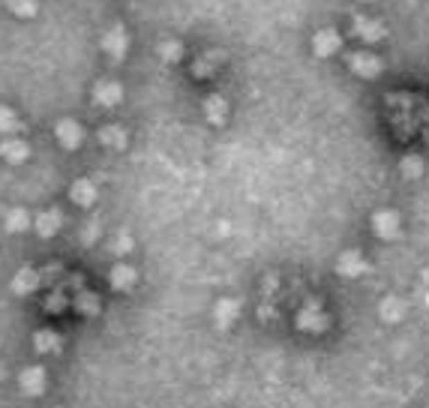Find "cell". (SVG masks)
Wrapping results in <instances>:
<instances>
[{"mask_svg":"<svg viewBox=\"0 0 429 408\" xmlns=\"http://www.w3.org/2000/svg\"><path fill=\"white\" fill-rule=\"evenodd\" d=\"M103 48L112 57H123L126 54V30L123 27H112L108 33H103Z\"/></svg>","mask_w":429,"mask_h":408,"instance_id":"cell-3","label":"cell"},{"mask_svg":"<svg viewBox=\"0 0 429 408\" xmlns=\"http://www.w3.org/2000/svg\"><path fill=\"white\" fill-rule=\"evenodd\" d=\"M72 198H76L78 204H90L96 198V193H94V184H87V180H78L76 186H72Z\"/></svg>","mask_w":429,"mask_h":408,"instance_id":"cell-12","label":"cell"},{"mask_svg":"<svg viewBox=\"0 0 429 408\" xmlns=\"http://www.w3.org/2000/svg\"><path fill=\"white\" fill-rule=\"evenodd\" d=\"M313 45H315V51L318 54H333L336 48H340V36H336L333 30H322V33H315V39H313Z\"/></svg>","mask_w":429,"mask_h":408,"instance_id":"cell-7","label":"cell"},{"mask_svg":"<svg viewBox=\"0 0 429 408\" xmlns=\"http://www.w3.org/2000/svg\"><path fill=\"white\" fill-rule=\"evenodd\" d=\"M21 391L24 393H42L45 391V369L42 366H27L24 373H21Z\"/></svg>","mask_w":429,"mask_h":408,"instance_id":"cell-4","label":"cell"},{"mask_svg":"<svg viewBox=\"0 0 429 408\" xmlns=\"http://www.w3.org/2000/svg\"><path fill=\"white\" fill-rule=\"evenodd\" d=\"M130 279H132V274H130V270H126V267H117L114 274H112V283H114V285H126V283H130Z\"/></svg>","mask_w":429,"mask_h":408,"instance_id":"cell-17","label":"cell"},{"mask_svg":"<svg viewBox=\"0 0 429 408\" xmlns=\"http://www.w3.org/2000/svg\"><path fill=\"white\" fill-rule=\"evenodd\" d=\"M351 66H354V72H360V76H376L381 69V63H378V57H372V54H354Z\"/></svg>","mask_w":429,"mask_h":408,"instance_id":"cell-8","label":"cell"},{"mask_svg":"<svg viewBox=\"0 0 429 408\" xmlns=\"http://www.w3.org/2000/svg\"><path fill=\"white\" fill-rule=\"evenodd\" d=\"M0 157L6 162H12V166H18V162H24L30 157V148H27V141H21V139H3L0 141Z\"/></svg>","mask_w":429,"mask_h":408,"instance_id":"cell-1","label":"cell"},{"mask_svg":"<svg viewBox=\"0 0 429 408\" xmlns=\"http://www.w3.org/2000/svg\"><path fill=\"white\" fill-rule=\"evenodd\" d=\"M36 348H40V351H51V348H58V333H49V330L36 333Z\"/></svg>","mask_w":429,"mask_h":408,"instance_id":"cell-16","label":"cell"},{"mask_svg":"<svg viewBox=\"0 0 429 408\" xmlns=\"http://www.w3.org/2000/svg\"><path fill=\"white\" fill-rule=\"evenodd\" d=\"M358 33H360V39L376 42V39L385 36V27H381L378 21H372V18H358Z\"/></svg>","mask_w":429,"mask_h":408,"instance_id":"cell-9","label":"cell"},{"mask_svg":"<svg viewBox=\"0 0 429 408\" xmlns=\"http://www.w3.org/2000/svg\"><path fill=\"white\" fill-rule=\"evenodd\" d=\"M121 96H123V90L117 81H99L96 85V103L99 105H117Z\"/></svg>","mask_w":429,"mask_h":408,"instance_id":"cell-5","label":"cell"},{"mask_svg":"<svg viewBox=\"0 0 429 408\" xmlns=\"http://www.w3.org/2000/svg\"><path fill=\"white\" fill-rule=\"evenodd\" d=\"M54 135H58V141L63 144V148H78L81 144V139H85V135H81V126L76 123V121H60L58 126H54Z\"/></svg>","mask_w":429,"mask_h":408,"instance_id":"cell-2","label":"cell"},{"mask_svg":"<svg viewBox=\"0 0 429 408\" xmlns=\"http://www.w3.org/2000/svg\"><path fill=\"white\" fill-rule=\"evenodd\" d=\"M18 114L12 112V108H6V105H0V132L9 135V132H15L18 130Z\"/></svg>","mask_w":429,"mask_h":408,"instance_id":"cell-13","label":"cell"},{"mask_svg":"<svg viewBox=\"0 0 429 408\" xmlns=\"http://www.w3.org/2000/svg\"><path fill=\"white\" fill-rule=\"evenodd\" d=\"M99 139H103L105 144H112V148H123V141H126V135L121 130H114V126H108V130L99 132Z\"/></svg>","mask_w":429,"mask_h":408,"instance_id":"cell-15","label":"cell"},{"mask_svg":"<svg viewBox=\"0 0 429 408\" xmlns=\"http://www.w3.org/2000/svg\"><path fill=\"white\" fill-rule=\"evenodd\" d=\"M36 285H40V276H36V270H30V267H21L15 274V279H12L15 294H30Z\"/></svg>","mask_w":429,"mask_h":408,"instance_id":"cell-6","label":"cell"},{"mask_svg":"<svg viewBox=\"0 0 429 408\" xmlns=\"http://www.w3.org/2000/svg\"><path fill=\"white\" fill-rule=\"evenodd\" d=\"M6 6L12 9L15 15L27 18V15H33V12H36V6H40V3H36V0H6Z\"/></svg>","mask_w":429,"mask_h":408,"instance_id":"cell-14","label":"cell"},{"mask_svg":"<svg viewBox=\"0 0 429 408\" xmlns=\"http://www.w3.org/2000/svg\"><path fill=\"white\" fill-rule=\"evenodd\" d=\"M36 229H40L42 238H49V234H54L60 229V213L58 211H51V213H42L40 220H36Z\"/></svg>","mask_w":429,"mask_h":408,"instance_id":"cell-11","label":"cell"},{"mask_svg":"<svg viewBox=\"0 0 429 408\" xmlns=\"http://www.w3.org/2000/svg\"><path fill=\"white\" fill-rule=\"evenodd\" d=\"M27 225H30V216H27V211H9V216H6V231H12V234H18V231H27Z\"/></svg>","mask_w":429,"mask_h":408,"instance_id":"cell-10","label":"cell"}]
</instances>
